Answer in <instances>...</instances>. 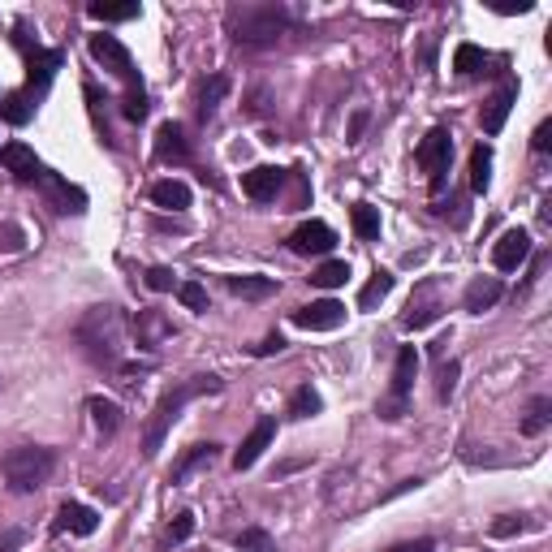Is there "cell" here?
Returning a JSON list of instances; mask_svg holds the SVG:
<instances>
[{
    "label": "cell",
    "mask_w": 552,
    "mask_h": 552,
    "mask_svg": "<svg viewBox=\"0 0 552 552\" xmlns=\"http://www.w3.org/2000/svg\"><path fill=\"white\" fill-rule=\"evenodd\" d=\"M78 342L87 350V358L96 367L117 372L121 367V350H126V320L117 307H91L78 324Z\"/></svg>",
    "instance_id": "obj_1"
},
{
    "label": "cell",
    "mask_w": 552,
    "mask_h": 552,
    "mask_svg": "<svg viewBox=\"0 0 552 552\" xmlns=\"http://www.w3.org/2000/svg\"><path fill=\"white\" fill-rule=\"evenodd\" d=\"M203 393H220V380H216V375H199V380H186V384H178V389H169L160 402H156L151 419H147V432H143V454L147 457L160 454V445H164V436H169V427L178 423L181 406L195 402V397H203Z\"/></svg>",
    "instance_id": "obj_2"
},
{
    "label": "cell",
    "mask_w": 552,
    "mask_h": 552,
    "mask_svg": "<svg viewBox=\"0 0 552 552\" xmlns=\"http://www.w3.org/2000/svg\"><path fill=\"white\" fill-rule=\"evenodd\" d=\"M229 31L246 48H268V44H276L281 35L290 31V14L276 9V5H246V9H233Z\"/></svg>",
    "instance_id": "obj_3"
},
{
    "label": "cell",
    "mask_w": 552,
    "mask_h": 552,
    "mask_svg": "<svg viewBox=\"0 0 552 552\" xmlns=\"http://www.w3.org/2000/svg\"><path fill=\"white\" fill-rule=\"evenodd\" d=\"M52 466H56V457L52 449H39V445H22V449H9L5 462H0V471H5V484L14 487V492H35V487L48 484Z\"/></svg>",
    "instance_id": "obj_4"
},
{
    "label": "cell",
    "mask_w": 552,
    "mask_h": 552,
    "mask_svg": "<svg viewBox=\"0 0 552 552\" xmlns=\"http://www.w3.org/2000/svg\"><path fill=\"white\" fill-rule=\"evenodd\" d=\"M414 375H419V350L414 345H402L397 350V363H393V389L389 397L380 402V414L384 419H402L406 414V397L414 389Z\"/></svg>",
    "instance_id": "obj_5"
},
{
    "label": "cell",
    "mask_w": 552,
    "mask_h": 552,
    "mask_svg": "<svg viewBox=\"0 0 552 552\" xmlns=\"http://www.w3.org/2000/svg\"><path fill=\"white\" fill-rule=\"evenodd\" d=\"M449 156H454V134L445 130V126H436V130H427V138L419 143V164L427 169V178H432V190H445Z\"/></svg>",
    "instance_id": "obj_6"
},
{
    "label": "cell",
    "mask_w": 552,
    "mask_h": 552,
    "mask_svg": "<svg viewBox=\"0 0 552 552\" xmlns=\"http://www.w3.org/2000/svg\"><path fill=\"white\" fill-rule=\"evenodd\" d=\"M91 56H96V61L108 69L113 78L138 87V69H134V56H130V48H126L117 35H91Z\"/></svg>",
    "instance_id": "obj_7"
},
{
    "label": "cell",
    "mask_w": 552,
    "mask_h": 552,
    "mask_svg": "<svg viewBox=\"0 0 552 552\" xmlns=\"http://www.w3.org/2000/svg\"><path fill=\"white\" fill-rule=\"evenodd\" d=\"M298 328H307V332H332V328H342L345 320V307L342 302H332V298H324V302H311V307H298L290 315Z\"/></svg>",
    "instance_id": "obj_8"
},
{
    "label": "cell",
    "mask_w": 552,
    "mask_h": 552,
    "mask_svg": "<svg viewBox=\"0 0 552 552\" xmlns=\"http://www.w3.org/2000/svg\"><path fill=\"white\" fill-rule=\"evenodd\" d=\"M337 246V233L324 225V220H307L290 233V250L293 255H328Z\"/></svg>",
    "instance_id": "obj_9"
},
{
    "label": "cell",
    "mask_w": 552,
    "mask_h": 552,
    "mask_svg": "<svg viewBox=\"0 0 552 552\" xmlns=\"http://www.w3.org/2000/svg\"><path fill=\"white\" fill-rule=\"evenodd\" d=\"M526 260H531V233H526V229H509L501 242L492 246V263H496L501 272H514V268H522Z\"/></svg>",
    "instance_id": "obj_10"
},
{
    "label": "cell",
    "mask_w": 552,
    "mask_h": 552,
    "mask_svg": "<svg viewBox=\"0 0 552 552\" xmlns=\"http://www.w3.org/2000/svg\"><path fill=\"white\" fill-rule=\"evenodd\" d=\"M272 440H276V423L272 419H260L255 427H250V436L238 445V454H233V471H250Z\"/></svg>",
    "instance_id": "obj_11"
},
{
    "label": "cell",
    "mask_w": 552,
    "mask_h": 552,
    "mask_svg": "<svg viewBox=\"0 0 552 552\" xmlns=\"http://www.w3.org/2000/svg\"><path fill=\"white\" fill-rule=\"evenodd\" d=\"M156 160H164V164L190 160V143H186V130H181L178 121H164L160 130H156Z\"/></svg>",
    "instance_id": "obj_12"
},
{
    "label": "cell",
    "mask_w": 552,
    "mask_h": 552,
    "mask_svg": "<svg viewBox=\"0 0 552 552\" xmlns=\"http://www.w3.org/2000/svg\"><path fill=\"white\" fill-rule=\"evenodd\" d=\"M99 526V514L96 509H87L78 501H66L56 509V531H69V536H96Z\"/></svg>",
    "instance_id": "obj_13"
},
{
    "label": "cell",
    "mask_w": 552,
    "mask_h": 552,
    "mask_svg": "<svg viewBox=\"0 0 552 552\" xmlns=\"http://www.w3.org/2000/svg\"><path fill=\"white\" fill-rule=\"evenodd\" d=\"M432 285H423L419 290V298H410V307H406V315H402V328H410V332H419V328H427V324H436L440 320V302L432 298Z\"/></svg>",
    "instance_id": "obj_14"
},
{
    "label": "cell",
    "mask_w": 552,
    "mask_h": 552,
    "mask_svg": "<svg viewBox=\"0 0 552 552\" xmlns=\"http://www.w3.org/2000/svg\"><path fill=\"white\" fill-rule=\"evenodd\" d=\"M281 181H285V173H281V169H268V164H260V169L242 173V190L255 199V203H268V199H276Z\"/></svg>",
    "instance_id": "obj_15"
},
{
    "label": "cell",
    "mask_w": 552,
    "mask_h": 552,
    "mask_svg": "<svg viewBox=\"0 0 552 552\" xmlns=\"http://www.w3.org/2000/svg\"><path fill=\"white\" fill-rule=\"evenodd\" d=\"M0 160H5V169L14 173L17 181H35V178H44V169H39V160H35V151L26 143H9V147H0Z\"/></svg>",
    "instance_id": "obj_16"
},
{
    "label": "cell",
    "mask_w": 552,
    "mask_h": 552,
    "mask_svg": "<svg viewBox=\"0 0 552 552\" xmlns=\"http://www.w3.org/2000/svg\"><path fill=\"white\" fill-rule=\"evenodd\" d=\"M514 99H518V87L514 82H505L496 96L487 99V108H484V134H501L505 130V121H509V108H514Z\"/></svg>",
    "instance_id": "obj_17"
},
{
    "label": "cell",
    "mask_w": 552,
    "mask_h": 552,
    "mask_svg": "<svg viewBox=\"0 0 552 552\" xmlns=\"http://www.w3.org/2000/svg\"><path fill=\"white\" fill-rule=\"evenodd\" d=\"M496 298H501V276H475L462 302H466L471 315H484L487 307H496Z\"/></svg>",
    "instance_id": "obj_18"
},
{
    "label": "cell",
    "mask_w": 552,
    "mask_h": 552,
    "mask_svg": "<svg viewBox=\"0 0 552 552\" xmlns=\"http://www.w3.org/2000/svg\"><path fill=\"white\" fill-rule=\"evenodd\" d=\"M151 203L164 208V211H186V208H190V186L178 181V178H164V181L151 186Z\"/></svg>",
    "instance_id": "obj_19"
},
{
    "label": "cell",
    "mask_w": 552,
    "mask_h": 552,
    "mask_svg": "<svg viewBox=\"0 0 552 552\" xmlns=\"http://www.w3.org/2000/svg\"><path fill=\"white\" fill-rule=\"evenodd\" d=\"M216 449H220V445H195V449H186V457L173 466V484H186V479H190V471H199V466H211V462H216Z\"/></svg>",
    "instance_id": "obj_20"
},
{
    "label": "cell",
    "mask_w": 552,
    "mask_h": 552,
    "mask_svg": "<svg viewBox=\"0 0 552 552\" xmlns=\"http://www.w3.org/2000/svg\"><path fill=\"white\" fill-rule=\"evenodd\" d=\"M389 293H393V272H384V268H380V272H375L372 281L358 290V311H375L384 298H389Z\"/></svg>",
    "instance_id": "obj_21"
},
{
    "label": "cell",
    "mask_w": 552,
    "mask_h": 552,
    "mask_svg": "<svg viewBox=\"0 0 552 552\" xmlns=\"http://www.w3.org/2000/svg\"><path fill=\"white\" fill-rule=\"evenodd\" d=\"M272 290H276L272 276H229V293H238V298H250V302L268 298Z\"/></svg>",
    "instance_id": "obj_22"
},
{
    "label": "cell",
    "mask_w": 552,
    "mask_h": 552,
    "mask_svg": "<svg viewBox=\"0 0 552 552\" xmlns=\"http://www.w3.org/2000/svg\"><path fill=\"white\" fill-rule=\"evenodd\" d=\"M134 328H138V345H147V350H151L156 342H164V337H169V324H164L160 311H138Z\"/></svg>",
    "instance_id": "obj_23"
},
{
    "label": "cell",
    "mask_w": 552,
    "mask_h": 552,
    "mask_svg": "<svg viewBox=\"0 0 552 552\" xmlns=\"http://www.w3.org/2000/svg\"><path fill=\"white\" fill-rule=\"evenodd\" d=\"M350 220H354V233L363 242H375V238H380V211H375L372 203H354V208H350Z\"/></svg>",
    "instance_id": "obj_24"
},
{
    "label": "cell",
    "mask_w": 552,
    "mask_h": 552,
    "mask_svg": "<svg viewBox=\"0 0 552 552\" xmlns=\"http://www.w3.org/2000/svg\"><path fill=\"white\" fill-rule=\"evenodd\" d=\"M87 14L96 17V22H130V17H138V0H126V5L96 0V5H87Z\"/></svg>",
    "instance_id": "obj_25"
},
{
    "label": "cell",
    "mask_w": 552,
    "mask_h": 552,
    "mask_svg": "<svg viewBox=\"0 0 552 552\" xmlns=\"http://www.w3.org/2000/svg\"><path fill=\"white\" fill-rule=\"evenodd\" d=\"M345 281H350V263L345 260H328L311 272V285H320V290H337V285H345Z\"/></svg>",
    "instance_id": "obj_26"
},
{
    "label": "cell",
    "mask_w": 552,
    "mask_h": 552,
    "mask_svg": "<svg viewBox=\"0 0 552 552\" xmlns=\"http://www.w3.org/2000/svg\"><path fill=\"white\" fill-rule=\"evenodd\" d=\"M87 410H91V419H96L99 432H108V436H113L117 427H121V410H117V402H108V397H91Z\"/></svg>",
    "instance_id": "obj_27"
},
{
    "label": "cell",
    "mask_w": 552,
    "mask_h": 552,
    "mask_svg": "<svg viewBox=\"0 0 552 552\" xmlns=\"http://www.w3.org/2000/svg\"><path fill=\"white\" fill-rule=\"evenodd\" d=\"M484 66H487V52L479 48V44H457V52H454V69L462 74V78L479 74Z\"/></svg>",
    "instance_id": "obj_28"
},
{
    "label": "cell",
    "mask_w": 552,
    "mask_h": 552,
    "mask_svg": "<svg viewBox=\"0 0 552 552\" xmlns=\"http://www.w3.org/2000/svg\"><path fill=\"white\" fill-rule=\"evenodd\" d=\"M225 91H229L225 74H211V78L203 82V91H199V117H203V121L216 113V104H220V96H225Z\"/></svg>",
    "instance_id": "obj_29"
},
{
    "label": "cell",
    "mask_w": 552,
    "mask_h": 552,
    "mask_svg": "<svg viewBox=\"0 0 552 552\" xmlns=\"http://www.w3.org/2000/svg\"><path fill=\"white\" fill-rule=\"evenodd\" d=\"M487 181H492V147H475L471 151V190L484 195Z\"/></svg>",
    "instance_id": "obj_30"
},
{
    "label": "cell",
    "mask_w": 552,
    "mask_h": 552,
    "mask_svg": "<svg viewBox=\"0 0 552 552\" xmlns=\"http://www.w3.org/2000/svg\"><path fill=\"white\" fill-rule=\"evenodd\" d=\"M320 410H324V402H320V393L311 389V384L293 389V397H290V414H293V419H311V414H320Z\"/></svg>",
    "instance_id": "obj_31"
},
{
    "label": "cell",
    "mask_w": 552,
    "mask_h": 552,
    "mask_svg": "<svg viewBox=\"0 0 552 552\" xmlns=\"http://www.w3.org/2000/svg\"><path fill=\"white\" fill-rule=\"evenodd\" d=\"M548 419H552V402L548 397H536L531 410H526V419H522V436H539L548 427Z\"/></svg>",
    "instance_id": "obj_32"
},
{
    "label": "cell",
    "mask_w": 552,
    "mask_h": 552,
    "mask_svg": "<svg viewBox=\"0 0 552 552\" xmlns=\"http://www.w3.org/2000/svg\"><path fill=\"white\" fill-rule=\"evenodd\" d=\"M56 66H61V52H31V87L39 82V87H48V78L56 74Z\"/></svg>",
    "instance_id": "obj_33"
},
{
    "label": "cell",
    "mask_w": 552,
    "mask_h": 552,
    "mask_svg": "<svg viewBox=\"0 0 552 552\" xmlns=\"http://www.w3.org/2000/svg\"><path fill=\"white\" fill-rule=\"evenodd\" d=\"M0 117H5V121H9V126H26V121H31V104H26V96H5L0 99Z\"/></svg>",
    "instance_id": "obj_34"
},
{
    "label": "cell",
    "mask_w": 552,
    "mask_h": 552,
    "mask_svg": "<svg viewBox=\"0 0 552 552\" xmlns=\"http://www.w3.org/2000/svg\"><path fill=\"white\" fill-rule=\"evenodd\" d=\"M48 186H52V199L61 203V208H56V211H82V203H87V199H82V190H74V186H66V181H61V178H48Z\"/></svg>",
    "instance_id": "obj_35"
},
{
    "label": "cell",
    "mask_w": 552,
    "mask_h": 552,
    "mask_svg": "<svg viewBox=\"0 0 552 552\" xmlns=\"http://www.w3.org/2000/svg\"><path fill=\"white\" fill-rule=\"evenodd\" d=\"M178 298H181V307L186 311H208V290H203L199 281H181Z\"/></svg>",
    "instance_id": "obj_36"
},
{
    "label": "cell",
    "mask_w": 552,
    "mask_h": 552,
    "mask_svg": "<svg viewBox=\"0 0 552 552\" xmlns=\"http://www.w3.org/2000/svg\"><path fill=\"white\" fill-rule=\"evenodd\" d=\"M238 552H276V544L268 539V531L250 526V531H242V536H238Z\"/></svg>",
    "instance_id": "obj_37"
},
{
    "label": "cell",
    "mask_w": 552,
    "mask_h": 552,
    "mask_svg": "<svg viewBox=\"0 0 552 552\" xmlns=\"http://www.w3.org/2000/svg\"><path fill=\"white\" fill-rule=\"evenodd\" d=\"M121 113L130 117V121H143V117H147V96H143V87H130V91H126V99H121Z\"/></svg>",
    "instance_id": "obj_38"
},
{
    "label": "cell",
    "mask_w": 552,
    "mask_h": 552,
    "mask_svg": "<svg viewBox=\"0 0 552 552\" xmlns=\"http://www.w3.org/2000/svg\"><path fill=\"white\" fill-rule=\"evenodd\" d=\"M173 285H178V281H173V268H147V290L169 293Z\"/></svg>",
    "instance_id": "obj_39"
},
{
    "label": "cell",
    "mask_w": 552,
    "mask_h": 552,
    "mask_svg": "<svg viewBox=\"0 0 552 552\" xmlns=\"http://www.w3.org/2000/svg\"><path fill=\"white\" fill-rule=\"evenodd\" d=\"M454 389H457V363H440V372H436V393H440V397H449Z\"/></svg>",
    "instance_id": "obj_40"
},
{
    "label": "cell",
    "mask_w": 552,
    "mask_h": 552,
    "mask_svg": "<svg viewBox=\"0 0 552 552\" xmlns=\"http://www.w3.org/2000/svg\"><path fill=\"white\" fill-rule=\"evenodd\" d=\"M195 536V514H178V518H173V526H169V539H173V544H181V539H190Z\"/></svg>",
    "instance_id": "obj_41"
},
{
    "label": "cell",
    "mask_w": 552,
    "mask_h": 552,
    "mask_svg": "<svg viewBox=\"0 0 552 552\" xmlns=\"http://www.w3.org/2000/svg\"><path fill=\"white\" fill-rule=\"evenodd\" d=\"M518 531H526V522L518 518V514H505L501 522H492V536H518Z\"/></svg>",
    "instance_id": "obj_42"
},
{
    "label": "cell",
    "mask_w": 552,
    "mask_h": 552,
    "mask_svg": "<svg viewBox=\"0 0 552 552\" xmlns=\"http://www.w3.org/2000/svg\"><path fill=\"white\" fill-rule=\"evenodd\" d=\"M531 147H536V151H548V147H552V121H539V126H536V138H531Z\"/></svg>",
    "instance_id": "obj_43"
},
{
    "label": "cell",
    "mask_w": 552,
    "mask_h": 552,
    "mask_svg": "<svg viewBox=\"0 0 552 552\" xmlns=\"http://www.w3.org/2000/svg\"><path fill=\"white\" fill-rule=\"evenodd\" d=\"M281 350H285V342H281L276 332H272V337H263V345H255V354H260V358H268V354H281Z\"/></svg>",
    "instance_id": "obj_44"
},
{
    "label": "cell",
    "mask_w": 552,
    "mask_h": 552,
    "mask_svg": "<svg viewBox=\"0 0 552 552\" xmlns=\"http://www.w3.org/2000/svg\"><path fill=\"white\" fill-rule=\"evenodd\" d=\"M389 552H436V544H432V539H410V544H397V548H389Z\"/></svg>",
    "instance_id": "obj_45"
},
{
    "label": "cell",
    "mask_w": 552,
    "mask_h": 552,
    "mask_svg": "<svg viewBox=\"0 0 552 552\" xmlns=\"http://www.w3.org/2000/svg\"><path fill=\"white\" fill-rule=\"evenodd\" d=\"M0 246H5V250H22V233H17V229H5V233H0Z\"/></svg>",
    "instance_id": "obj_46"
},
{
    "label": "cell",
    "mask_w": 552,
    "mask_h": 552,
    "mask_svg": "<svg viewBox=\"0 0 552 552\" xmlns=\"http://www.w3.org/2000/svg\"><path fill=\"white\" fill-rule=\"evenodd\" d=\"M17 544H22V536H17V531H9V536H0V548H17Z\"/></svg>",
    "instance_id": "obj_47"
}]
</instances>
